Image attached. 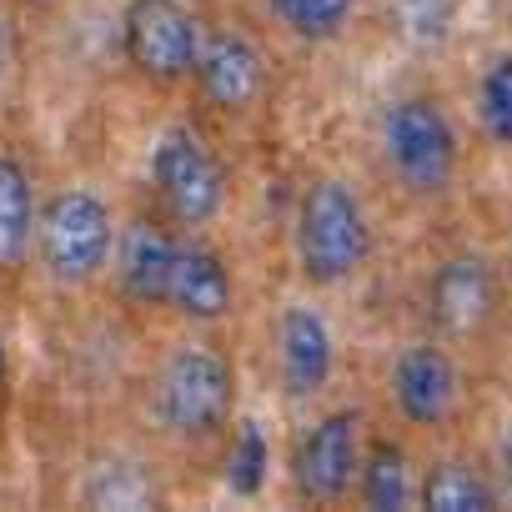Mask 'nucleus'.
Returning a JSON list of instances; mask_svg holds the SVG:
<instances>
[{"instance_id": "1", "label": "nucleus", "mask_w": 512, "mask_h": 512, "mask_svg": "<svg viewBox=\"0 0 512 512\" xmlns=\"http://www.w3.org/2000/svg\"><path fill=\"white\" fill-rule=\"evenodd\" d=\"M292 241H297V267L312 287H342L347 277H357L372 251V226L357 191L337 176H317L297 201Z\"/></svg>"}, {"instance_id": "2", "label": "nucleus", "mask_w": 512, "mask_h": 512, "mask_svg": "<svg viewBox=\"0 0 512 512\" xmlns=\"http://www.w3.org/2000/svg\"><path fill=\"white\" fill-rule=\"evenodd\" d=\"M377 141H382L387 171L397 176L402 191L442 196L457 181L462 146H457V126L442 111V101H432V96H397L382 111Z\"/></svg>"}, {"instance_id": "3", "label": "nucleus", "mask_w": 512, "mask_h": 512, "mask_svg": "<svg viewBox=\"0 0 512 512\" xmlns=\"http://www.w3.org/2000/svg\"><path fill=\"white\" fill-rule=\"evenodd\" d=\"M116 216L91 186H66L56 191L41 216H36V246H41V267L61 287H86L96 282L111 256H116Z\"/></svg>"}, {"instance_id": "4", "label": "nucleus", "mask_w": 512, "mask_h": 512, "mask_svg": "<svg viewBox=\"0 0 512 512\" xmlns=\"http://www.w3.org/2000/svg\"><path fill=\"white\" fill-rule=\"evenodd\" d=\"M231 362L216 347L186 342L156 372V417L181 442H206L231 422Z\"/></svg>"}, {"instance_id": "5", "label": "nucleus", "mask_w": 512, "mask_h": 512, "mask_svg": "<svg viewBox=\"0 0 512 512\" xmlns=\"http://www.w3.org/2000/svg\"><path fill=\"white\" fill-rule=\"evenodd\" d=\"M151 186L181 226H211L226 206V171L191 126H166L151 141Z\"/></svg>"}, {"instance_id": "6", "label": "nucleus", "mask_w": 512, "mask_h": 512, "mask_svg": "<svg viewBox=\"0 0 512 512\" xmlns=\"http://www.w3.org/2000/svg\"><path fill=\"white\" fill-rule=\"evenodd\" d=\"M121 46L126 61L156 81V86H176L196 71V51H201V26L181 0H126L121 16Z\"/></svg>"}, {"instance_id": "7", "label": "nucleus", "mask_w": 512, "mask_h": 512, "mask_svg": "<svg viewBox=\"0 0 512 512\" xmlns=\"http://www.w3.org/2000/svg\"><path fill=\"white\" fill-rule=\"evenodd\" d=\"M502 307L497 267L482 251H452L427 277V322L442 342H472L492 327Z\"/></svg>"}, {"instance_id": "8", "label": "nucleus", "mask_w": 512, "mask_h": 512, "mask_svg": "<svg viewBox=\"0 0 512 512\" xmlns=\"http://www.w3.org/2000/svg\"><path fill=\"white\" fill-rule=\"evenodd\" d=\"M357 472H362V412L342 407V412L317 417L302 432L297 452H292L297 497L317 502V507H332V502H342L357 487Z\"/></svg>"}, {"instance_id": "9", "label": "nucleus", "mask_w": 512, "mask_h": 512, "mask_svg": "<svg viewBox=\"0 0 512 512\" xmlns=\"http://www.w3.org/2000/svg\"><path fill=\"white\" fill-rule=\"evenodd\" d=\"M387 392H392V407L412 427H442L457 412V397H462L457 357L442 342H412V347L397 352Z\"/></svg>"}, {"instance_id": "10", "label": "nucleus", "mask_w": 512, "mask_h": 512, "mask_svg": "<svg viewBox=\"0 0 512 512\" xmlns=\"http://www.w3.org/2000/svg\"><path fill=\"white\" fill-rule=\"evenodd\" d=\"M277 372H282V387L287 397L307 402L317 397L332 372H337V337H332V322L307 307V302H292L277 322Z\"/></svg>"}, {"instance_id": "11", "label": "nucleus", "mask_w": 512, "mask_h": 512, "mask_svg": "<svg viewBox=\"0 0 512 512\" xmlns=\"http://www.w3.org/2000/svg\"><path fill=\"white\" fill-rule=\"evenodd\" d=\"M196 86L211 106L221 111H246L267 86V61L251 46V36L241 31H201V51H196Z\"/></svg>"}, {"instance_id": "12", "label": "nucleus", "mask_w": 512, "mask_h": 512, "mask_svg": "<svg viewBox=\"0 0 512 512\" xmlns=\"http://www.w3.org/2000/svg\"><path fill=\"white\" fill-rule=\"evenodd\" d=\"M176 251H181V236L156 226V221H131L121 226L116 236V282L131 302L141 307H166L171 297V272H176Z\"/></svg>"}, {"instance_id": "13", "label": "nucleus", "mask_w": 512, "mask_h": 512, "mask_svg": "<svg viewBox=\"0 0 512 512\" xmlns=\"http://www.w3.org/2000/svg\"><path fill=\"white\" fill-rule=\"evenodd\" d=\"M231 297H236V287H231L226 262H221V256H216L211 246H201V241H186V236H181L166 307H171V312H181V317H191V322H216V317H226V312H231Z\"/></svg>"}, {"instance_id": "14", "label": "nucleus", "mask_w": 512, "mask_h": 512, "mask_svg": "<svg viewBox=\"0 0 512 512\" xmlns=\"http://www.w3.org/2000/svg\"><path fill=\"white\" fill-rule=\"evenodd\" d=\"M417 507H427V512H492L502 502H497L492 472H482L467 457H437L417 477Z\"/></svg>"}, {"instance_id": "15", "label": "nucleus", "mask_w": 512, "mask_h": 512, "mask_svg": "<svg viewBox=\"0 0 512 512\" xmlns=\"http://www.w3.org/2000/svg\"><path fill=\"white\" fill-rule=\"evenodd\" d=\"M36 186L16 156L0 151V272L21 267L36 246Z\"/></svg>"}, {"instance_id": "16", "label": "nucleus", "mask_w": 512, "mask_h": 512, "mask_svg": "<svg viewBox=\"0 0 512 512\" xmlns=\"http://www.w3.org/2000/svg\"><path fill=\"white\" fill-rule=\"evenodd\" d=\"M357 492L372 512H402L417 502V477H412V457L402 442H372L362 452V472H357Z\"/></svg>"}, {"instance_id": "17", "label": "nucleus", "mask_w": 512, "mask_h": 512, "mask_svg": "<svg viewBox=\"0 0 512 512\" xmlns=\"http://www.w3.org/2000/svg\"><path fill=\"white\" fill-rule=\"evenodd\" d=\"M457 6H462V0H387L392 31H397L412 51H437V46H447V36H452V26H457Z\"/></svg>"}, {"instance_id": "18", "label": "nucleus", "mask_w": 512, "mask_h": 512, "mask_svg": "<svg viewBox=\"0 0 512 512\" xmlns=\"http://www.w3.org/2000/svg\"><path fill=\"white\" fill-rule=\"evenodd\" d=\"M267 472H272V442L262 432L256 417H241L236 437H231V452H226V487L236 497H256L267 487Z\"/></svg>"}, {"instance_id": "19", "label": "nucleus", "mask_w": 512, "mask_h": 512, "mask_svg": "<svg viewBox=\"0 0 512 512\" xmlns=\"http://www.w3.org/2000/svg\"><path fill=\"white\" fill-rule=\"evenodd\" d=\"M267 11H272L297 41L322 46V41L342 36V26H347L352 11H357V0H267Z\"/></svg>"}, {"instance_id": "20", "label": "nucleus", "mask_w": 512, "mask_h": 512, "mask_svg": "<svg viewBox=\"0 0 512 512\" xmlns=\"http://www.w3.org/2000/svg\"><path fill=\"white\" fill-rule=\"evenodd\" d=\"M86 502L91 507H151L156 502V482L141 462H126V457H111L91 472L86 482Z\"/></svg>"}, {"instance_id": "21", "label": "nucleus", "mask_w": 512, "mask_h": 512, "mask_svg": "<svg viewBox=\"0 0 512 512\" xmlns=\"http://www.w3.org/2000/svg\"><path fill=\"white\" fill-rule=\"evenodd\" d=\"M477 126L487 131V141L512 146V51L492 56L482 66L477 81Z\"/></svg>"}, {"instance_id": "22", "label": "nucleus", "mask_w": 512, "mask_h": 512, "mask_svg": "<svg viewBox=\"0 0 512 512\" xmlns=\"http://www.w3.org/2000/svg\"><path fill=\"white\" fill-rule=\"evenodd\" d=\"M492 482H497V502L512 507V437L497 447V472H492Z\"/></svg>"}, {"instance_id": "23", "label": "nucleus", "mask_w": 512, "mask_h": 512, "mask_svg": "<svg viewBox=\"0 0 512 512\" xmlns=\"http://www.w3.org/2000/svg\"><path fill=\"white\" fill-rule=\"evenodd\" d=\"M0 382H6V342H0Z\"/></svg>"}]
</instances>
